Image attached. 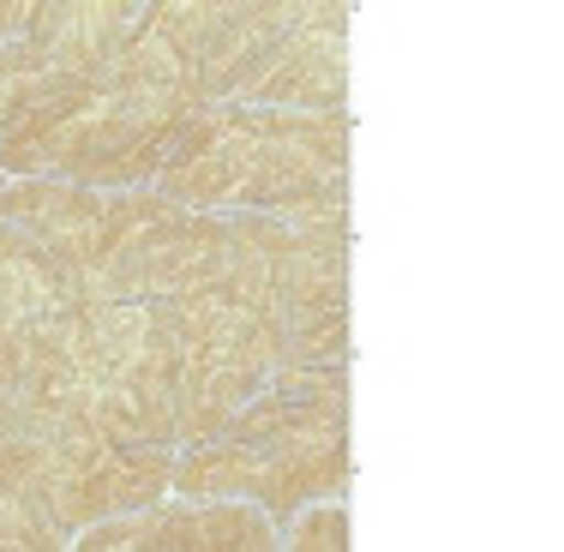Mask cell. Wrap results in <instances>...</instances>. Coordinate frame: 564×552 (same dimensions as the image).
<instances>
[{
  "instance_id": "6",
  "label": "cell",
  "mask_w": 564,
  "mask_h": 552,
  "mask_svg": "<svg viewBox=\"0 0 564 552\" xmlns=\"http://www.w3.org/2000/svg\"><path fill=\"white\" fill-rule=\"evenodd\" d=\"M343 36H348V7H301V31L282 43V55L247 90V102L282 115H343L348 97Z\"/></svg>"
},
{
  "instance_id": "5",
  "label": "cell",
  "mask_w": 564,
  "mask_h": 552,
  "mask_svg": "<svg viewBox=\"0 0 564 552\" xmlns=\"http://www.w3.org/2000/svg\"><path fill=\"white\" fill-rule=\"evenodd\" d=\"M252 151H259V115H252V102H210L181 132V144L169 151L151 193L181 210L223 217L252 174Z\"/></svg>"
},
{
  "instance_id": "2",
  "label": "cell",
  "mask_w": 564,
  "mask_h": 552,
  "mask_svg": "<svg viewBox=\"0 0 564 552\" xmlns=\"http://www.w3.org/2000/svg\"><path fill=\"white\" fill-rule=\"evenodd\" d=\"M144 31L163 43V55L181 66L186 85H198L205 102H247V90L271 73L294 31L301 7L271 0V7H144Z\"/></svg>"
},
{
  "instance_id": "1",
  "label": "cell",
  "mask_w": 564,
  "mask_h": 552,
  "mask_svg": "<svg viewBox=\"0 0 564 552\" xmlns=\"http://www.w3.org/2000/svg\"><path fill=\"white\" fill-rule=\"evenodd\" d=\"M205 109L210 102L198 97V85L181 78V66L163 55V43L151 31H139L102 73L97 102L73 127L55 174H43V181H73V186H97V193L151 186L163 174L169 151L181 144V132Z\"/></svg>"
},
{
  "instance_id": "8",
  "label": "cell",
  "mask_w": 564,
  "mask_h": 552,
  "mask_svg": "<svg viewBox=\"0 0 564 552\" xmlns=\"http://www.w3.org/2000/svg\"><path fill=\"white\" fill-rule=\"evenodd\" d=\"M43 85H48V61H43V48H36L31 36L0 43V132L43 97Z\"/></svg>"
},
{
  "instance_id": "3",
  "label": "cell",
  "mask_w": 564,
  "mask_h": 552,
  "mask_svg": "<svg viewBox=\"0 0 564 552\" xmlns=\"http://www.w3.org/2000/svg\"><path fill=\"white\" fill-rule=\"evenodd\" d=\"M163 210H169V198H156L151 186L97 193V186H73V181H7V193H0V223H12L48 259H61L66 271H78L90 282Z\"/></svg>"
},
{
  "instance_id": "9",
  "label": "cell",
  "mask_w": 564,
  "mask_h": 552,
  "mask_svg": "<svg viewBox=\"0 0 564 552\" xmlns=\"http://www.w3.org/2000/svg\"><path fill=\"white\" fill-rule=\"evenodd\" d=\"M282 552H348V505H306L289 517V534L276 541Z\"/></svg>"
},
{
  "instance_id": "7",
  "label": "cell",
  "mask_w": 564,
  "mask_h": 552,
  "mask_svg": "<svg viewBox=\"0 0 564 552\" xmlns=\"http://www.w3.org/2000/svg\"><path fill=\"white\" fill-rule=\"evenodd\" d=\"M139 31L144 7H127V0H61V7H31L24 19V36L43 48L48 73L61 78H102Z\"/></svg>"
},
{
  "instance_id": "4",
  "label": "cell",
  "mask_w": 564,
  "mask_h": 552,
  "mask_svg": "<svg viewBox=\"0 0 564 552\" xmlns=\"http://www.w3.org/2000/svg\"><path fill=\"white\" fill-rule=\"evenodd\" d=\"M228 252H235V217H205V210L169 205L163 217H151L102 264L97 294L127 306H144L156 294H205L223 277Z\"/></svg>"
},
{
  "instance_id": "10",
  "label": "cell",
  "mask_w": 564,
  "mask_h": 552,
  "mask_svg": "<svg viewBox=\"0 0 564 552\" xmlns=\"http://www.w3.org/2000/svg\"><path fill=\"white\" fill-rule=\"evenodd\" d=\"M0 193H7V174H0Z\"/></svg>"
}]
</instances>
